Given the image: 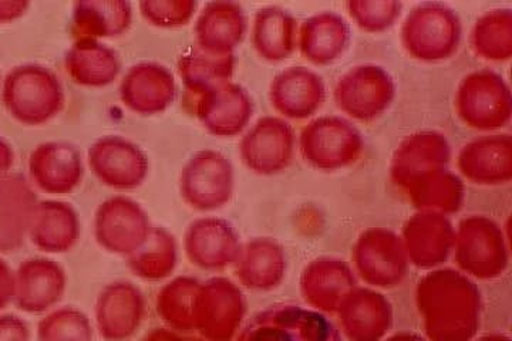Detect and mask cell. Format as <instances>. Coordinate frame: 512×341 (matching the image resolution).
Segmentation results:
<instances>
[{
	"label": "cell",
	"mask_w": 512,
	"mask_h": 341,
	"mask_svg": "<svg viewBox=\"0 0 512 341\" xmlns=\"http://www.w3.org/2000/svg\"><path fill=\"white\" fill-rule=\"evenodd\" d=\"M247 316V299L234 280L215 276L201 282L195 297L194 330L208 341H231Z\"/></svg>",
	"instance_id": "cell-11"
},
{
	"label": "cell",
	"mask_w": 512,
	"mask_h": 341,
	"mask_svg": "<svg viewBox=\"0 0 512 341\" xmlns=\"http://www.w3.org/2000/svg\"><path fill=\"white\" fill-rule=\"evenodd\" d=\"M365 145V135L355 123L335 114L313 117L298 137L303 161L323 172L352 167L362 157Z\"/></svg>",
	"instance_id": "cell-5"
},
{
	"label": "cell",
	"mask_w": 512,
	"mask_h": 341,
	"mask_svg": "<svg viewBox=\"0 0 512 341\" xmlns=\"http://www.w3.org/2000/svg\"><path fill=\"white\" fill-rule=\"evenodd\" d=\"M298 30V20L288 9L265 6L256 10L252 20V46L266 62H284L298 49Z\"/></svg>",
	"instance_id": "cell-34"
},
{
	"label": "cell",
	"mask_w": 512,
	"mask_h": 341,
	"mask_svg": "<svg viewBox=\"0 0 512 341\" xmlns=\"http://www.w3.org/2000/svg\"><path fill=\"white\" fill-rule=\"evenodd\" d=\"M119 93L128 110L140 116H157L177 99V80L163 63L140 62L124 74Z\"/></svg>",
	"instance_id": "cell-19"
},
{
	"label": "cell",
	"mask_w": 512,
	"mask_h": 341,
	"mask_svg": "<svg viewBox=\"0 0 512 341\" xmlns=\"http://www.w3.org/2000/svg\"><path fill=\"white\" fill-rule=\"evenodd\" d=\"M454 261L474 280H493L510 265V243L504 228L487 215H468L456 226Z\"/></svg>",
	"instance_id": "cell-4"
},
{
	"label": "cell",
	"mask_w": 512,
	"mask_h": 341,
	"mask_svg": "<svg viewBox=\"0 0 512 341\" xmlns=\"http://www.w3.org/2000/svg\"><path fill=\"white\" fill-rule=\"evenodd\" d=\"M178 265V242L164 226L153 225L136 252L127 256V266L137 278L160 282L170 278Z\"/></svg>",
	"instance_id": "cell-37"
},
{
	"label": "cell",
	"mask_w": 512,
	"mask_h": 341,
	"mask_svg": "<svg viewBox=\"0 0 512 341\" xmlns=\"http://www.w3.org/2000/svg\"><path fill=\"white\" fill-rule=\"evenodd\" d=\"M237 341H342L329 316L311 307L276 303L252 316Z\"/></svg>",
	"instance_id": "cell-7"
},
{
	"label": "cell",
	"mask_w": 512,
	"mask_h": 341,
	"mask_svg": "<svg viewBox=\"0 0 512 341\" xmlns=\"http://www.w3.org/2000/svg\"><path fill=\"white\" fill-rule=\"evenodd\" d=\"M64 67L79 86L101 89L119 79L123 63L117 50L101 40L77 39L64 56Z\"/></svg>",
	"instance_id": "cell-32"
},
{
	"label": "cell",
	"mask_w": 512,
	"mask_h": 341,
	"mask_svg": "<svg viewBox=\"0 0 512 341\" xmlns=\"http://www.w3.org/2000/svg\"><path fill=\"white\" fill-rule=\"evenodd\" d=\"M29 180L50 195H67L82 184L84 160L79 148L67 141H46L29 155Z\"/></svg>",
	"instance_id": "cell-20"
},
{
	"label": "cell",
	"mask_w": 512,
	"mask_h": 341,
	"mask_svg": "<svg viewBox=\"0 0 512 341\" xmlns=\"http://www.w3.org/2000/svg\"><path fill=\"white\" fill-rule=\"evenodd\" d=\"M67 289V273L55 259L29 258L15 272V305L29 315L55 309Z\"/></svg>",
	"instance_id": "cell-25"
},
{
	"label": "cell",
	"mask_w": 512,
	"mask_h": 341,
	"mask_svg": "<svg viewBox=\"0 0 512 341\" xmlns=\"http://www.w3.org/2000/svg\"><path fill=\"white\" fill-rule=\"evenodd\" d=\"M36 336L39 341H93L94 326L83 310L62 306L40 320Z\"/></svg>",
	"instance_id": "cell-40"
},
{
	"label": "cell",
	"mask_w": 512,
	"mask_h": 341,
	"mask_svg": "<svg viewBox=\"0 0 512 341\" xmlns=\"http://www.w3.org/2000/svg\"><path fill=\"white\" fill-rule=\"evenodd\" d=\"M242 248L237 228L218 216H201L185 229L184 251L188 261L207 272L234 266Z\"/></svg>",
	"instance_id": "cell-17"
},
{
	"label": "cell",
	"mask_w": 512,
	"mask_h": 341,
	"mask_svg": "<svg viewBox=\"0 0 512 341\" xmlns=\"http://www.w3.org/2000/svg\"><path fill=\"white\" fill-rule=\"evenodd\" d=\"M352 262L357 279L377 290L402 285L410 268L402 236L382 226H373L357 236Z\"/></svg>",
	"instance_id": "cell-9"
},
{
	"label": "cell",
	"mask_w": 512,
	"mask_h": 341,
	"mask_svg": "<svg viewBox=\"0 0 512 341\" xmlns=\"http://www.w3.org/2000/svg\"><path fill=\"white\" fill-rule=\"evenodd\" d=\"M339 330L350 341H382L392 330V303L380 290L357 285L340 303Z\"/></svg>",
	"instance_id": "cell-22"
},
{
	"label": "cell",
	"mask_w": 512,
	"mask_h": 341,
	"mask_svg": "<svg viewBox=\"0 0 512 341\" xmlns=\"http://www.w3.org/2000/svg\"><path fill=\"white\" fill-rule=\"evenodd\" d=\"M352 30L345 16L335 10H320L303 20L298 30V49L308 62L328 66L345 54Z\"/></svg>",
	"instance_id": "cell-30"
},
{
	"label": "cell",
	"mask_w": 512,
	"mask_h": 341,
	"mask_svg": "<svg viewBox=\"0 0 512 341\" xmlns=\"http://www.w3.org/2000/svg\"><path fill=\"white\" fill-rule=\"evenodd\" d=\"M453 150L447 135L437 130H421L407 135L397 145L390 161V178L397 188L424 172L450 165Z\"/></svg>",
	"instance_id": "cell-29"
},
{
	"label": "cell",
	"mask_w": 512,
	"mask_h": 341,
	"mask_svg": "<svg viewBox=\"0 0 512 341\" xmlns=\"http://www.w3.org/2000/svg\"><path fill=\"white\" fill-rule=\"evenodd\" d=\"M198 3L194 0H144L138 3L141 16L150 25L161 29H175L187 25L195 12Z\"/></svg>",
	"instance_id": "cell-42"
},
{
	"label": "cell",
	"mask_w": 512,
	"mask_h": 341,
	"mask_svg": "<svg viewBox=\"0 0 512 341\" xmlns=\"http://www.w3.org/2000/svg\"><path fill=\"white\" fill-rule=\"evenodd\" d=\"M237 69L235 54H212L197 45L188 47L178 59V74L183 80L187 99H194L204 91L232 81Z\"/></svg>",
	"instance_id": "cell-36"
},
{
	"label": "cell",
	"mask_w": 512,
	"mask_h": 341,
	"mask_svg": "<svg viewBox=\"0 0 512 341\" xmlns=\"http://www.w3.org/2000/svg\"><path fill=\"white\" fill-rule=\"evenodd\" d=\"M195 45L212 54H235L248 33L244 6L231 0L207 3L194 26Z\"/></svg>",
	"instance_id": "cell-27"
},
{
	"label": "cell",
	"mask_w": 512,
	"mask_h": 341,
	"mask_svg": "<svg viewBox=\"0 0 512 341\" xmlns=\"http://www.w3.org/2000/svg\"><path fill=\"white\" fill-rule=\"evenodd\" d=\"M234 270L242 288L271 292L284 283L288 272V255L282 243L276 239L256 236L242 242Z\"/></svg>",
	"instance_id": "cell-28"
},
{
	"label": "cell",
	"mask_w": 512,
	"mask_h": 341,
	"mask_svg": "<svg viewBox=\"0 0 512 341\" xmlns=\"http://www.w3.org/2000/svg\"><path fill=\"white\" fill-rule=\"evenodd\" d=\"M359 285L355 270L336 256H319L302 270L299 289L306 305L323 315H336L346 295Z\"/></svg>",
	"instance_id": "cell-24"
},
{
	"label": "cell",
	"mask_w": 512,
	"mask_h": 341,
	"mask_svg": "<svg viewBox=\"0 0 512 341\" xmlns=\"http://www.w3.org/2000/svg\"><path fill=\"white\" fill-rule=\"evenodd\" d=\"M39 201L26 175L10 172L0 180V253L18 252L25 245Z\"/></svg>",
	"instance_id": "cell-26"
},
{
	"label": "cell",
	"mask_w": 512,
	"mask_h": 341,
	"mask_svg": "<svg viewBox=\"0 0 512 341\" xmlns=\"http://www.w3.org/2000/svg\"><path fill=\"white\" fill-rule=\"evenodd\" d=\"M454 107L458 118L473 130L497 133L510 124L512 94L503 74L493 69L473 70L458 83Z\"/></svg>",
	"instance_id": "cell-6"
},
{
	"label": "cell",
	"mask_w": 512,
	"mask_h": 341,
	"mask_svg": "<svg viewBox=\"0 0 512 341\" xmlns=\"http://www.w3.org/2000/svg\"><path fill=\"white\" fill-rule=\"evenodd\" d=\"M269 101L285 120H308L325 104V80L309 67H286L269 84Z\"/></svg>",
	"instance_id": "cell-23"
},
{
	"label": "cell",
	"mask_w": 512,
	"mask_h": 341,
	"mask_svg": "<svg viewBox=\"0 0 512 341\" xmlns=\"http://www.w3.org/2000/svg\"><path fill=\"white\" fill-rule=\"evenodd\" d=\"M194 116L215 137H237L254 116V100L242 84L227 81L190 99Z\"/></svg>",
	"instance_id": "cell-15"
},
{
	"label": "cell",
	"mask_w": 512,
	"mask_h": 341,
	"mask_svg": "<svg viewBox=\"0 0 512 341\" xmlns=\"http://www.w3.org/2000/svg\"><path fill=\"white\" fill-rule=\"evenodd\" d=\"M463 20L444 2H421L402 23L400 42L413 59L437 63L451 59L463 40Z\"/></svg>",
	"instance_id": "cell-3"
},
{
	"label": "cell",
	"mask_w": 512,
	"mask_h": 341,
	"mask_svg": "<svg viewBox=\"0 0 512 341\" xmlns=\"http://www.w3.org/2000/svg\"><path fill=\"white\" fill-rule=\"evenodd\" d=\"M15 300V272L0 258V310Z\"/></svg>",
	"instance_id": "cell-44"
},
{
	"label": "cell",
	"mask_w": 512,
	"mask_h": 341,
	"mask_svg": "<svg viewBox=\"0 0 512 341\" xmlns=\"http://www.w3.org/2000/svg\"><path fill=\"white\" fill-rule=\"evenodd\" d=\"M13 165H15V150L5 138L0 137V180L8 177Z\"/></svg>",
	"instance_id": "cell-46"
},
{
	"label": "cell",
	"mask_w": 512,
	"mask_h": 341,
	"mask_svg": "<svg viewBox=\"0 0 512 341\" xmlns=\"http://www.w3.org/2000/svg\"><path fill=\"white\" fill-rule=\"evenodd\" d=\"M147 315L143 290L128 280L104 286L94 306L96 330L106 341H128L136 336Z\"/></svg>",
	"instance_id": "cell-16"
},
{
	"label": "cell",
	"mask_w": 512,
	"mask_h": 341,
	"mask_svg": "<svg viewBox=\"0 0 512 341\" xmlns=\"http://www.w3.org/2000/svg\"><path fill=\"white\" fill-rule=\"evenodd\" d=\"M144 341H183L175 330L171 329H156L150 334H147Z\"/></svg>",
	"instance_id": "cell-47"
},
{
	"label": "cell",
	"mask_w": 512,
	"mask_h": 341,
	"mask_svg": "<svg viewBox=\"0 0 512 341\" xmlns=\"http://www.w3.org/2000/svg\"><path fill=\"white\" fill-rule=\"evenodd\" d=\"M87 162L94 177L117 191H131L146 182L150 160L143 148L123 135H103L90 145Z\"/></svg>",
	"instance_id": "cell-13"
},
{
	"label": "cell",
	"mask_w": 512,
	"mask_h": 341,
	"mask_svg": "<svg viewBox=\"0 0 512 341\" xmlns=\"http://www.w3.org/2000/svg\"><path fill=\"white\" fill-rule=\"evenodd\" d=\"M296 147L298 137L288 120L264 116L242 134L238 153L249 171L272 177L291 167Z\"/></svg>",
	"instance_id": "cell-12"
},
{
	"label": "cell",
	"mask_w": 512,
	"mask_h": 341,
	"mask_svg": "<svg viewBox=\"0 0 512 341\" xmlns=\"http://www.w3.org/2000/svg\"><path fill=\"white\" fill-rule=\"evenodd\" d=\"M151 228L146 209L126 195L101 202L94 215V238L100 248L126 258L143 245Z\"/></svg>",
	"instance_id": "cell-14"
},
{
	"label": "cell",
	"mask_w": 512,
	"mask_h": 341,
	"mask_svg": "<svg viewBox=\"0 0 512 341\" xmlns=\"http://www.w3.org/2000/svg\"><path fill=\"white\" fill-rule=\"evenodd\" d=\"M0 341H30L29 324L16 315H0Z\"/></svg>",
	"instance_id": "cell-43"
},
{
	"label": "cell",
	"mask_w": 512,
	"mask_h": 341,
	"mask_svg": "<svg viewBox=\"0 0 512 341\" xmlns=\"http://www.w3.org/2000/svg\"><path fill=\"white\" fill-rule=\"evenodd\" d=\"M6 111L26 126H42L62 113L66 93L50 67L25 63L10 69L2 83Z\"/></svg>",
	"instance_id": "cell-2"
},
{
	"label": "cell",
	"mask_w": 512,
	"mask_h": 341,
	"mask_svg": "<svg viewBox=\"0 0 512 341\" xmlns=\"http://www.w3.org/2000/svg\"><path fill=\"white\" fill-rule=\"evenodd\" d=\"M400 236L410 265L429 272L443 268L453 255L456 226L450 216L417 211L407 219Z\"/></svg>",
	"instance_id": "cell-18"
},
{
	"label": "cell",
	"mask_w": 512,
	"mask_h": 341,
	"mask_svg": "<svg viewBox=\"0 0 512 341\" xmlns=\"http://www.w3.org/2000/svg\"><path fill=\"white\" fill-rule=\"evenodd\" d=\"M460 177L484 187H497L512 180V135L485 133L461 147L457 155Z\"/></svg>",
	"instance_id": "cell-21"
},
{
	"label": "cell",
	"mask_w": 512,
	"mask_h": 341,
	"mask_svg": "<svg viewBox=\"0 0 512 341\" xmlns=\"http://www.w3.org/2000/svg\"><path fill=\"white\" fill-rule=\"evenodd\" d=\"M345 8L357 27L367 33L392 29L403 13L399 0H349Z\"/></svg>",
	"instance_id": "cell-41"
},
{
	"label": "cell",
	"mask_w": 512,
	"mask_h": 341,
	"mask_svg": "<svg viewBox=\"0 0 512 341\" xmlns=\"http://www.w3.org/2000/svg\"><path fill=\"white\" fill-rule=\"evenodd\" d=\"M396 93V80L386 67L362 63L350 67L339 77L333 89V100L349 120L370 123L389 110Z\"/></svg>",
	"instance_id": "cell-8"
},
{
	"label": "cell",
	"mask_w": 512,
	"mask_h": 341,
	"mask_svg": "<svg viewBox=\"0 0 512 341\" xmlns=\"http://www.w3.org/2000/svg\"><path fill=\"white\" fill-rule=\"evenodd\" d=\"M133 5L127 0H82L73 5L72 33L77 39H111L128 32Z\"/></svg>",
	"instance_id": "cell-35"
},
{
	"label": "cell",
	"mask_w": 512,
	"mask_h": 341,
	"mask_svg": "<svg viewBox=\"0 0 512 341\" xmlns=\"http://www.w3.org/2000/svg\"><path fill=\"white\" fill-rule=\"evenodd\" d=\"M29 8L26 0H0V25L22 18Z\"/></svg>",
	"instance_id": "cell-45"
},
{
	"label": "cell",
	"mask_w": 512,
	"mask_h": 341,
	"mask_svg": "<svg viewBox=\"0 0 512 341\" xmlns=\"http://www.w3.org/2000/svg\"><path fill=\"white\" fill-rule=\"evenodd\" d=\"M416 305L429 341H471L480 330L483 295L458 269L429 270L417 283Z\"/></svg>",
	"instance_id": "cell-1"
},
{
	"label": "cell",
	"mask_w": 512,
	"mask_h": 341,
	"mask_svg": "<svg viewBox=\"0 0 512 341\" xmlns=\"http://www.w3.org/2000/svg\"><path fill=\"white\" fill-rule=\"evenodd\" d=\"M470 46L476 56L488 62H508L512 57V9L484 12L471 27Z\"/></svg>",
	"instance_id": "cell-38"
},
{
	"label": "cell",
	"mask_w": 512,
	"mask_h": 341,
	"mask_svg": "<svg viewBox=\"0 0 512 341\" xmlns=\"http://www.w3.org/2000/svg\"><path fill=\"white\" fill-rule=\"evenodd\" d=\"M400 189L417 211L450 216L457 214L466 201V184L463 178L448 167L417 175Z\"/></svg>",
	"instance_id": "cell-33"
},
{
	"label": "cell",
	"mask_w": 512,
	"mask_h": 341,
	"mask_svg": "<svg viewBox=\"0 0 512 341\" xmlns=\"http://www.w3.org/2000/svg\"><path fill=\"white\" fill-rule=\"evenodd\" d=\"M201 282L192 276H177L158 292V316L175 332H194V305Z\"/></svg>",
	"instance_id": "cell-39"
},
{
	"label": "cell",
	"mask_w": 512,
	"mask_h": 341,
	"mask_svg": "<svg viewBox=\"0 0 512 341\" xmlns=\"http://www.w3.org/2000/svg\"><path fill=\"white\" fill-rule=\"evenodd\" d=\"M178 189L185 204L195 211H218L234 198V165L220 151L212 148L197 151L185 162Z\"/></svg>",
	"instance_id": "cell-10"
},
{
	"label": "cell",
	"mask_w": 512,
	"mask_h": 341,
	"mask_svg": "<svg viewBox=\"0 0 512 341\" xmlns=\"http://www.w3.org/2000/svg\"><path fill=\"white\" fill-rule=\"evenodd\" d=\"M82 236V222L76 208L69 202L46 199L39 201L29 239L39 251L66 253L72 251Z\"/></svg>",
	"instance_id": "cell-31"
}]
</instances>
